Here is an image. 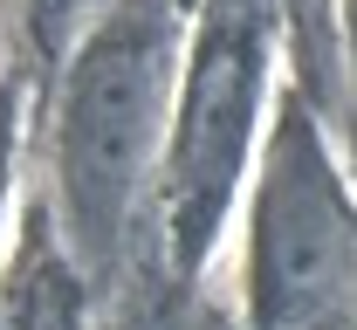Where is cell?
Wrapping results in <instances>:
<instances>
[{"label":"cell","instance_id":"obj_1","mask_svg":"<svg viewBox=\"0 0 357 330\" xmlns=\"http://www.w3.org/2000/svg\"><path fill=\"white\" fill-rule=\"evenodd\" d=\"M351 213L337 179L310 144L303 117L282 124L275 172L261 193V234H255V310L275 330H330L351 303Z\"/></svg>","mask_w":357,"mask_h":330},{"label":"cell","instance_id":"obj_2","mask_svg":"<svg viewBox=\"0 0 357 330\" xmlns=\"http://www.w3.org/2000/svg\"><path fill=\"white\" fill-rule=\"evenodd\" d=\"M158 90H165V14H131L110 28V42L89 55L83 83L69 96V193L89 227H110L131 200L137 172L158 138Z\"/></svg>","mask_w":357,"mask_h":330},{"label":"cell","instance_id":"obj_3","mask_svg":"<svg viewBox=\"0 0 357 330\" xmlns=\"http://www.w3.org/2000/svg\"><path fill=\"white\" fill-rule=\"evenodd\" d=\"M255 7L248 0H227L220 28L206 35V55L192 69V103H185V124H178V193L206 213L220 207L227 172L248 144V117H255Z\"/></svg>","mask_w":357,"mask_h":330}]
</instances>
